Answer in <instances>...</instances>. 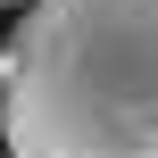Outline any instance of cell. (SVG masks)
<instances>
[{"mask_svg":"<svg viewBox=\"0 0 158 158\" xmlns=\"http://www.w3.org/2000/svg\"><path fill=\"white\" fill-rule=\"evenodd\" d=\"M17 8H25V0H17Z\"/></svg>","mask_w":158,"mask_h":158,"instance_id":"cell-2","label":"cell"},{"mask_svg":"<svg viewBox=\"0 0 158 158\" xmlns=\"http://www.w3.org/2000/svg\"><path fill=\"white\" fill-rule=\"evenodd\" d=\"M0 133L8 158H158V0H25Z\"/></svg>","mask_w":158,"mask_h":158,"instance_id":"cell-1","label":"cell"},{"mask_svg":"<svg viewBox=\"0 0 158 158\" xmlns=\"http://www.w3.org/2000/svg\"><path fill=\"white\" fill-rule=\"evenodd\" d=\"M0 158H8V150H0Z\"/></svg>","mask_w":158,"mask_h":158,"instance_id":"cell-3","label":"cell"}]
</instances>
